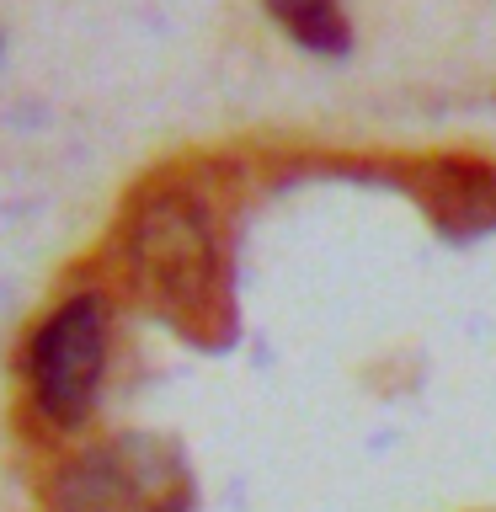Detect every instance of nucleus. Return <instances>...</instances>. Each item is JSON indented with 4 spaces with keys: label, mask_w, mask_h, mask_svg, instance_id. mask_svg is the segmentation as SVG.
<instances>
[{
    "label": "nucleus",
    "mask_w": 496,
    "mask_h": 512,
    "mask_svg": "<svg viewBox=\"0 0 496 512\" xmlns=\"http://www.w3.org/2000/svg\"><path fill=\"white\" fill-rule=\"evenodd\" d=\"M123 272L171 331L192 342H219L230 331V267L208 203L187 187H150L128 208Z\"/></svg>",
    "instance_id": "f257e3e1"
},
{
    "label": "nucleus",
    "mask_w": 496,
    "mask_h": 512,
    "mask_svg": "<svg viewBox=\"0 0 496 512\" xmlns=\"http://www.w3.org/2000/svg\"><path fill=\"white\" fill-rule=\"evenodd\" d=\"M427 214L448 240H480L496 230V171L438 160L427 171Z\"/></svg>",
    "instance_id": "20e7f679"
},
{
    "label": "nucleus",
    "mask_w": 496,
    "mask_h": 512,
    "mask_svg": "<svg viewBox=\"0 0 496 512\" xmlns=\"http://www.w3.org/2000/svg\"><path fill=\"white\" fill-rule=\"evenodd\" d=\"M54 512H187V454L160 432H118L59 464L48 486Z\"/></svg>",
    "instance_id": "f03ea898"
},
{
    "label": "nucleus",
    "mask_w": 496,
    "mask_h": 512,
    "mask_svg": "<svg viewBox=\"0 0 496 512\" xmlns=\"http://www.w3.org/2000/svg\"><path fill=\"white\" fill-rule=\"evenodd\" d=\"M272 22H278L288 38L299 48H310V54H347L352 48V22L342 11V0H267Z\"/></svg>",
    "instance_id": "39448f33"
},
{
    "label": "nucleus",
    "mask_w": 496,
    "mask_h": 512,
    "mask_svg": "<svg viewBox=\"0 0 496 512\" xmlns=\"http://www.w3.org/2000/svg\"><path fill=\"white\" fill-rule=\"evenodd\" d=\"M27 390L48 427L75 432L96 411L107 374V310L96 294L64 299L38 331L27 336Z\"/></svg>",
    "instance_id": "7ed1b4c3"
}]
</instances>
